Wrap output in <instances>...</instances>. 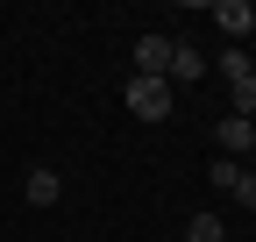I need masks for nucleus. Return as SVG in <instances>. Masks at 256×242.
Wrapping results in <instances>:
<instances>
[{
  "instance_id": "obj_1",
  "label": "nucleus",
  "mask_w": 256,
  "mask_h": 242,
  "mask_svg": "<svg viewBox=\"0 0 256 242\" xmlns=\"http://www.w3.org/2000/svg\"><path fill=\"white\" fill-rule=\"evenodd\" d=\"M128 114L171 121V78H128Z\"/></svg>"
},
{
  "instance_id": "obj_2",
  "label": "nucleus",
  "mask_w": 256,
  "mask_h": 242,
  "mask_svg": "<svg viewBox=\"0 0 256 242\" xmlns=\"http://www.w3.org/2000/svg\"><path fill=\"white\" fill-rule=\"evenodd\" d=\"M214 142H220V157H249V150H256V121H242V114H228V121H220V128H214Z\"/></svg>"
},
{
  "instance_id": "obj_3",
  "label": "nucleus",
  "mask_w": 256,
  "mask_h": 242,
  "mask_svg": "<svg viewBox=\"0 0 256 242\" xmlns=\"http://www.w3.org/2000/svg\"><path fill=\"white\" fill-rule=\"evenodd\" d=\"M136 78H171V36H142L136 43Z\"/></svg>"
},
{
  "instance_id": "obj_4",
  "label": "nucleus",
  "mask_w": 256,
  "mask_h": 242,
  "mask_svg": "<svg viewBox=\"0 0 256 242\" xmlns=\"http://www.w3.org/2000/svg\"><path fill=\"white\" fill-rule=\"evenodd\" d=\"M22 192H28V206H57V200H64V178H57L50 164H36V171L22 178Z\"/></svg>"
},
{
  "instance_id": "obj_5",
  "label": "nucleus",
  "mask_w": 256,
  "mask_h": 242,
  "mask_svg": "<svg viewBox=\"0 0 256 242\" xmlns=\"http://www.w3.org/2000/svg\"><path fill=\"white\" fill-rule=\"evenodd\" d=\"M214 22H220V36H249V28H256V8H249V0H220V8H214Z\"/></svg>"
},
{
  "instance_id": "obj_6",
  "label": "nucleus",
  "mask_w": 256,
  "mask_h": 242,
  "mask_svg": "<svg viewBox=\"0 0 256 242\" xmlns=\"http://www.w3.org/2000/svg\"><path fill=\"white\" fill-rule=\"evenodd\" d=\"M171 78H206V57H200V43H171Z\"/></svg>"
},
{
  "instance_id": "obj_7",
  "label": "nucleus",
  "mask_w": 256,
  "mask_h": 242,
  "mask_svg": "<svg viewBox=\"0 0 256 242\" xmlns=\"http://www.w3.org/2000/svg\"><path fill=\"white\" fill-rule=\"evenodd\" d=\"M185 242H220V221H214V214H192V221H185Z\"/></svg>"
},
{
  "instance_id": "obj_8",
  "label": "nucleus",
  "mask_w": 256,
  "mask_h": 242,
  "mask_svg": "<svg viewBox=\"0 0 256 242\" xmlns=\"http://www.w3.org/2000/svg\"><path fill=\"white\" fill-rule=\"evenodd\" d=\"M235 178H242L235 157H214V192H235Z\"/></svg>"
},
{
  "instance_id": "obj_9",
  "label": "nucleus",
  "mask_w": 256,
  "mask_h": 242,
  "mask_svg": "<svg viewBox=\"0 0 256 242\" xmlns=\"http://www.w3.org/2000/svg\"><path fill=\"white\" fill-rule=\"evenodd\" d=\"M235 200H242V206H256V164H242V178H235Z\"/></svg>"
}]
</instances>
